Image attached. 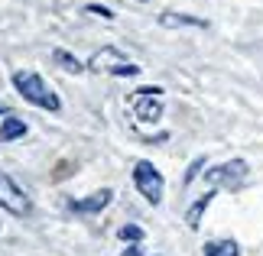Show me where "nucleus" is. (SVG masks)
<instances>
[{"label":"nucleus","instance_id":"obj_15","mask_svg":"<svg viewBox=\"0 0 263 256\" xmlns=\"http://www.w3.org/2000/svg\"><path fill=\"white\" fill-rule=\"evenodd\" d=\"M201 166H205V156H198V159H195V162L189 166V172H185V182H192V179H195V172H198Z\"/></svg>","mask_w":263,"mask_h":256},{"label":"nucleus","instance_id":"obj_1","mask_svg":"<svg viewBox=\"0 0 263 256\" xmlns=\"http://www.w3.org/2000/svg\"><path fill=\"white\" fill-rule=\"evenodd\" d=\"M13 88L29 101V104H36V107H43V110H52V114H55V110L62 107L59 94L39 75H33V71H13Z\"/></svg>","mask_w":263,"mask_h":256},{"label":"nucleus","instance_id":"obj_17","mask_svg":"<svg viewBox=\"0 0 263 256\" xmlns=\"http://www.w3.org/2000/svg\"><path fill=\"white\" fill-rule=\"evenodd\" d=\"M124 256H143V247H140V243H137V247H130Z\"/></svg>","mask_w":263,"mask_h":256},{"label":"nucleus","instance_id":"obj_3","mask_svg":"<svg viewBox=\"0 0 263 256\" xmlns=\"http://www.w3.org/2000/svg\"><path fill=\"white\" fill-rule=\"evenodd\" d=\"M0 208H7L10 214H16V218H26V214L33 211V198H29L10 175H4V172H0Z\"/></svg>","mask_w":263,"mask_h":256},{"label":"nucleus","instance_id":"obj_16","mask_svg":"<svg viewBox=\"0 0 263 256\" xmlns=\"http://www.w3.org/2000/svg\"><path fill=\"white\" fill-rule=\"evenodd\" d=\"M85 10H88V13H98V16H104V19H110V16H114V13H110L107 7H98V4H88Z\"/></svg>","mask_w":263,"mask_h":256},{"label":"nucleus","instance_id":"obj_5","mask_svg":"<svg viewBox=\"0 0 263 256\" xmlns=\"http://www.w3.org/2000/svg\"><path fill=\"white\" fill-rule=\"evenodd\" d=\"M134 114L140 124H156L163 117V94H149L146 88H140L134 94Z\"/></svg>","mask_w":263,"mask_h":256},{"label":"nucleus","instance_id":"obj_7","mask_svg":"<svg viewBox=\"0 0 263 256\" xmlns=\"http://www.w3.org/2000/svg\"><path fill=\"white\" fill-rule=\"evenodd\" d=\"M117 65H124V52L120 49H114V46H107V49H101V52H95L91 55V62H88V68L91 71H114Z\"/></svg>","mask_w":263,"mask_h":256},{"label":"nucleus","instance_id":"obj_10","mask_svg":"<svg viewBox=\"0 0 263 256\" xmlns=\"http://www.w3.org/2000/svg\"><path fill=\"white\" fill-rule=\"evenodd\" d=\"M52 62H55L59 68H65L68 75H82V71H85V65L78 62V58L68 52V49H55V52H52Z\"/></svg>","mask_w":263,"mask_h":256},{"label":"nucleus","instance_id":"obj_6","mask_svg":"<svg viewBox=\"0 0 263 256\" xmlns=\"http://www.w3.org/2000/svg\"><path fill=\"white\" fill-rule=\"evenodd\" d=\"M110 198H114V191L110 188H98L95 194H88V198H75V201H68V208H72L75 214H98V211H104Z\"/></svg>","mask_w":263,"mask_h":256},{"label":"nucleus","instance_id":"obj_11","mask_svg":"<svg viewBox=\"0 0 263 256\" xmlns=\"http://www.w3.org/2000/svg\"><path fill=\"white\" fill-rule=\"evenodd\" d=\"M240 253V247H237V243L234 240H208L205 243V256H237Z\"/></svg>","mask_w":263,"mask_h":256},{"label":"nucleus","instance_id":"obj_8","mask_svg":"<svg viewBox=\"0 0 263 256\" xmlns=\"http://www.w3.org/2000/svg\"><path fill=\"white\" fill-rule=\"evenodd\" d=\"M26 120H20L13 114H7L4 117V124H0V143H13V140H23L26 136Z\"/></svg>","mask_w":263,"mask_h":256},{"label":"nucleus","instance_id":"obj_14","mask_svg":"<svg viewBox=\"0 0 263 256\" xmlns=\"http://www.w3.org/2000/svg\"><path fill=\"white\" fill-rule=\"evenodd\" d=\"M127 75H140V65H130V62H124V65H117L114 71H110V78H127Z\"/></svg>","mask_w":263,"mask_h":256},{"label":"nucleus","instance_id":"obj_9","mask_svg":"<svg viewBox=\"0 0 263 256\" xmlns=\"http://www.w3.org/2000/svg\"><path fill=\"white\" fill-rule=\"evenodd\" d=\"M159 23L163 26H198V29H208V19L185 16V13H159Z\"/></svg>","mask_w":263,"mask_h":256},{"label":"nucleus","instance_id":"obj_12","mask_svg":"<svg viewBox=\"0 0 263 256\" xmlns=\"http://www.w3.org/2000/svg\"><path fill=\"white\" fill-rule=\"evenodd\" d=\"M211 198H215V191H208V194H201V198L189 208V214H185V221H189V227H198L201 224V214H205V208L211 204Z\"/></svg>","mask_w":263,"mask_h":256},{"label":"nucleus","instance_id":"obj_13","mask_svg":"<svg viewBox=\"0 0 263 256\" xmlns=\"http://www.w3.org/2000/svg\"><path fill=\"white\" fill-rule=\"evenodd\" d=\"M117 237L127 240V243H140V240H143V227H137V224H124V227L117 230Z\"/></svg>","mask_w":263,"mask_h":256},{"label":"nucleus","instance_id":"obj_2","mask_svg":"<svg viewBox=\"0 0 263 256\" xmlns=\"http://www.w3.org/2000/svg\"><path fill=\"white\" fill-rule=\"evenodd\" d=\"M134 185H137V191L143 194L149 204L163 201V175H159V169L149 159H140L134 166Z\"/></svg>","mask_w":263,"mask_h":256},{"label":"nucleus","instance_id":"obj_4","mask_svg":"<svg viewBox=\"0 0 263 256\" xmlns=\"http://www.w3.org/2000/svg\"><path fill=\"white\" fill-rule=\"evenodd\" d=\"M208 182L211 185H228V188H240L247 182V162L244 159H231L224 166L211 169L208 172Z\"/></svg>","mask_w":263,"mask_h":256}]
</instances>
